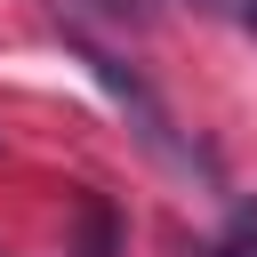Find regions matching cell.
<instances>
[{"label": "cell", "instance_id": "1", "mask_svg": "<svg viewBox=\"0 0 257 257\" xmlns=\"http://www.w3.org/2000/svg\"><path fill=\"white\" fill-rule=\"evenodd\" d=\"M72 257H120V209L104 193H80V249Z\"/></svg>", "mask_w": 257, "mask_h": 257}, {"label": "cell", "instance_id": "2", "mask_svg": "<svg viewBox=\"0 0 257 257\" xmlns=\"http://www.w3.org/2000/svg\"><path fill=\"white\" fill-rule=\"evenodd\" d=\"M209 257H257V217H241V225H233V233H225Z\"/></svg>", "mask_w": 257, "mask_h": 257}, {"label": "cell", "instance_id": "3", "mask_svg": "<svg viewBox=\"0 0 257 257\" xmlns=\"http://www.w3.org/2000/svg\"><path fill=\"white\" fill-rule=\"evenodd\" d=\"M241 24H249V32H257V0H241Z\"/></svg>", "mask_w": 257, "mask_h": 257}]
</instances>
